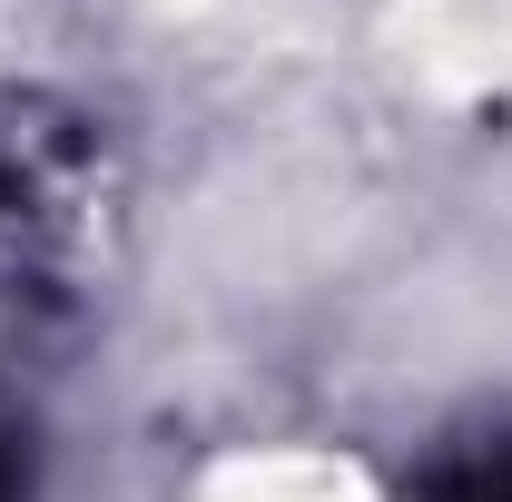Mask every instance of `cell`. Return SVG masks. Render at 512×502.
I'll use <instances>...</instances> for the list:
<instances>
[{
  "label": "cell",
  "mask_w": 512,
  "mask_h": 502,
  "mask_svg": "<svg viewBox=\"0 0 512 502\" xmlns=\"http://www.w3.org/2000/svg\"><path fill=\"white\" fill-rule=\"evenodd\" d=\"M20 217H30V178H20V158L0 148V247L20 237Z\"/></svg>",
  "instance_id": "2"
},
{
  "label": "cell",
  "mask_w": 512,
  "mask_h": 502,
  "mask_svg": "<svg viewBox=\"0 0 512 502\" xmlns=\"http://www.w3.org/2000/svg\"><path fill=\"white\" fill-rule=\"evenodd\" d=\"M414 502H512V443H493V453H463V463H434Z\"/></svg>",
  "instance_id": "1"
},
{
  "label": "cell",
  "mask_w": 512,
  "mask_h": 502,
  "mask_svg": "<svg viewBox=\"0 0 512 502\" xmlns=\"http://www.w3.org/2000/svg\"><path fill=\"white\" fill-rule=\"evenodd\" d=\"M0 502H20V443L0 434Z\"/></svg>",
  "instance_id": "3"
}]
</instances>
